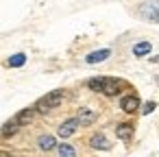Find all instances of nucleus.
Instances as JSON below:
<instances>
[{
  "instance_id": "obj_1",
  "label": "nucleus",
  "mask_w": 159,
  "mask_h": 157,
  "mask_svg": "<svg viewBox=\"0 0 159 157\" xmlns=\"http://www.w3.org/2000/svg\"><path fill=\"white\" fill-rule=\"evenodd\" d=\"M61 100H63V92H61V90H55V92L46 94L44 98H39V100L35 103V111H39V113H48L50 109L59 107Z\"/></svg>"
},
{
  "instance_id": "obj_2",
  "label": "nucleus",
  "mask_w": 159,
  "mask_h": 157,
  "mask_svg": "<svg viewBox=\"0 0 159 157\" xmlns=\"http://www.w3.org/2000/svg\"><path fill=\"white\" fill-rule=\"evenodd\" d=\"M139 16L148 22H159V2H144L139 7Z\"/></svg>"
},
{
  "instance_id": "obj_3",
  "label": "nucleus",
  "mask_w": 159,
  "mask_h": 157,
  "mask_svg": "<svg viewBox=\"0 0 159 157\" xmlns=\"http://www.w3.org/2000/svg\"><path fill=\"white\" fill-rule=\"evenodd\" d=\"M120 107H122V111L133 113V111H137V109H139V98H137V96H133V94H129V96H124V98L120 100Z\"/></svg>"
},
{
  "instance_id": "obj_4",
  "label": "nucleus",
  "mask_w": 159,
  "mask_h": 157,
  "mask_svg": "<svg viewBox=\"0 0 159 157\" xmlns=\"http://www.w3.org/2000/svg\"><path fill=\"white\" fill-rule=\"evenodd\" d=\"M79 124H81V122H79V118H70V120H66V122L59 127V131H57V133H59L61 137H70V135L79 129Z\"/></svg>"
},
{
  "instance_id": "obj_5",
  "label": "nucleus",
  "mask_w": 159,
  "mask_h": 157,
  "mask_svg": "<svg viewBox=\"0 0 159 157\" xmlns=\"http://www.w3.org/2000/svg\"><path fill=\"white\" fill-rule=\"evenodd\" d=\"M120 87H122V81L107 76V81H105V87H102V94H105V96H116V94L120 92Z\"/></svg>"
},
{
  "instance_id": "obj_6",
  "label": "nucleus",
  "mask_w": 159,
  "mask_h": 157,
  "mask_svg": "<svg viewBox=\"0 0 159 157\" xmlns=\"http://www.w3.org/2000/svg\"><path fill=\"white\" fill-rule=\"evenodd\" d=\"M89 146H92V148H96V150H107L111 144H109V140H107L102 133H96V135H92V140H89Z\"/></svg>"
},
{
  "instance_id": "obj_7",
  "label": "nucleus",
  "mask_w": 159,
  "mask_h": 157,
  "mask_svg": "<svg viewBox=\"0 0 159 157\" xmlns=\"http://www.w3.org/2000/svg\"><path fill=\"white\" fill-rule=\"evenodd\" d=\"M109 55H111V50H109V48H102V50L89 53V55L85 57V61H87V63H100V61H105Z\"/></svg>"
},
{
  "instance_id": "obj_8",
  "label": "nucleus",
  "mask_w": 159,
  "mask_h": 157,
  "mask_svg": "<svg viewBox=\"0 0 159 157\" xmlns=\"http://www.w3.org/2000/svg\"><path fill=\"white\" fill-rule=\"evenodd\" d=\"M33 113H35V109H22L16 118H11L18 127H24V124H29L31 120H33Z\"/></svg>"
},
{
  "instance_id": "obj_9",
  "label": "nucleus",
  "mask_w": 159,
  "mask_h": 157,
  "mask_svg": "<svg viewBox=\"0 0 159 157\" xmlns=\"http://www.w3.org/2000/svg\"><path fill=\"white\" fill-rule=\"evenodd\" d=\"M116 133H118V137H120L122 142H126V140H131V135H133V127H131L129 122H122V124H118Z\"/></svg>"
},
{
  "instance_id": "obj_10",
  "label": "nucleus",
  "mask_w": 159,
  "mask_h": 157,
  "mask_svg": "<svg viewBox=\"0 0 159 157\" xmlns=\"http://www.w3.org/2000/svg\"><path fill=\"white\" fill-rule=\"evenodd\" d=\"M76 118H79L81 124H92V122L96 120V113H94L92 109H85V107H83V109H79V116H76Z\"/></svg>"
},
{
  "instance_id": "obj_11",
  "label": "nucleus",
  "mask_w": 159,
  "mask_h": 157,
  "mask_svg": "<svg viewBox=\"0 0 159 157\" xmlns=\"http://www.w3.org/2000/svg\"><path fill=\"white\" fill-rule=\"evenodd\" d=\"M150 48H152V46H150V42H139V44H135V46H133V55H135V57H144V55H148V53H150Z\"/></svg>"
},
{
  "instance_id": "obj_12",
  "label": "nucleus",
  "mask_w": 159,
  "mask_h": 157,
  "mask_svg": "<svg viewBox=\"0 0 159 157\" xmlns=\"http://www.w3.org/2000/svg\"><path fill=\"white\" fill-rule=\"evenodd\" d=\"M37 144H39V148H42V150H52V148L57 146V142H55V137H52V135H42Z\"/></svg>"
},
{
  "instance_id": "obj_13",
  "label": "nucleus",
  "mask_w": 159,
  "mask_h": 157,
  "mask_svg": "<svg viewBox=\"0 0 159 157\" xmlns=\"http://www.w3.org/2000/svg\"><path fill=\"white\" fill-rule=\"evenodd\" d=\"M105 81H107V76H98V79H92V81L87 83V87H89V90H94V92H100V94H102Z\"/></svg>"
},
{
  "instance_id": "obj_14",
  "label": "nucleus",
  "mask_w": 159,
  "mask_h": 157,
  "mask_svg": "<svg viewBox=\"0 0 159 157\" xmlns=\"http://www.w3.org/2000/svg\"><path fill=\"white\" fill-rule=\"evenodd\" d=\"M16 131H18V124H16L13 120H9V122H5V124H2V131H0V133H2L5 137H11Z\"/></svg>"
},
{
  "instance_id": "obj_15",
  "label": "nucleus",
  "mask_w": 159,
  "mask_h": 157,
  "mask_svg": "<svg viewBox=\"0 0 159 157\" xmlns=\"http://www.w3.org/2000/svg\"><path fill=\"white\" fill-rule=\"evenodd\" d=\"M24 61H26V55H22V53H18V55L9 57V66H13V68H20V66H24Z\"/></svg>"
},
{
  "instance_id": "obj_16",
  "label": "nucleus",
  "mask_w": 159,
  "mask_h": 157,
  "mask_svg": "<svg viewBox=\"0 0 159 157\" xmlns=\"http://www.w3.org/2000/svg\"><path fill=\"white\" fill-rule=\"evenodd\" d=\"M59 157H76V153L70 144H59Z\"/></svg>"
},
{
  "instance_id": "obj_17",
  "label": "nucleus",
  "mask_w": 159,
  "mask_h": 157,
  "mask_svg": "<svg viewBox=\"0 0 159 157\" xmlns=\"http://www.w3.org/2000/svg\"><path fill=\"white\" fill-rule=\"evenodd\" d=\"M152 109H155V103H146V105L142 107V113H150Z\"/></svg>"
},
{
  "instance_id": "obj_18",
  "label": "nucleus",
  "mask_w": 159,
  "mask_h": 157,
  "mask_svg": "<svg viewBox=\"0 0 159 157\" xmlns=\"http://www.w3.org/2000/svg\"><path fill=\"white\" fill-rule=\"evenodd\" d=\"M0 157H11V153H7V150H0Z\"/></svg>"
},
{
  "instance_id": "obj_19",
  "label": "nucleus",
  "mask_w": 159,
  "mask_h": 157,
  "mask_svg": "<svg viewBox=\"0 0 159 157\" xmlns=\"http://www.w3.org/2000/svg\"><path fill=\"white\" fill-rule=\"evenodd\" d=\"M152 61H159V57H155V59H152Z\"/></svg>"
}]
</instances>
